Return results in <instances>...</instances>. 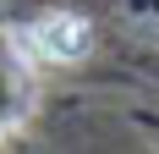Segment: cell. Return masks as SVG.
I'll return each instance as SVG.
<instances>
[{"label":"cell","instance_id":"obj_1","mask_svg":"<svg viewBox=\"0 0 159 154\" xmlns=\"http://www.w3.org/2000/svg\"><path fill=\"white\" fill-rule=\"evenodd\" d=\"M93 44V28H88V17H71V11H49L39 22L11 33V50L22 61L33 66H66V61H82Z\"/></svg>","mask_w":159,"mask_h":154}]
</instances>
